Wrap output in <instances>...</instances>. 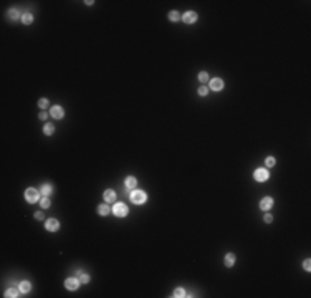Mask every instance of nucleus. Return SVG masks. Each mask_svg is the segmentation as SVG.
Segmentation results:
<instances>
[{"mask_svg":"<svg viewBox=\"0 0 311 298\" xmlns=\"http://www.w3.org/2000/svg\"><path fill=\"white\" fill-rule=\"evenodd\" d=\"M25 199H27L28 202H38L40 201V192L37 189H33V187H30V189L25 190Z\"/></svg>","mask_w":311,"mask_h":298,"instance_id":"1","label":"nucleus"},{"mask_svg":"<svg viewBox=\"0 0 311 298\" xmlns=\"http://www.w3.org/2000/svg\"><path fill=\"white\" fill-rule=\"evenodd\" d=\"M146 199H147V195L142 190H134V192L131 194V201L134 202V204H144Z\"/></svg>","mask_w":311,"mask_h":298,"instance_id":"2","label":"nucleus"},{"mask_svg":"<svg viewBox=\"0 0 311 298\" xmlns=\"http://www.w3.org/2000/svg\"><path fill=\"white\" fill-rule=\"evenodd\" d=\"M113 214L118 217H124V215H127V207L124 204H116L113 207Z\"/></svg>","mask_w":311,"mask_h":298,"instance_id":"3","label":"nucleus"},{"mask_svg":"<svg viewBox=\"0 0 311 298\" xmlns=\"http://www.w3.org/2000/svg\"><path fill=\"white\" fill-rule=\"evenodd\" d=\"M255 179L258 182H265L268 179V171L266 169H257L255 171Z\"/></svg>","mask_w":311,"mask_h":298,"instance_id":"4","label":"nucleus"},{"mask_svg":"<svg viewBox=\"0 0 311 298\" xmlns=\"http://www.w3.org/2000/svg\"><path fill=\"white\" fill-rule=\"evenodd\" d=\"M80 278H68L65 282V285H66V288L68 290H78V286H80Z\"/></svg>","mask_w":311,"mask_h":298,"instance_id":"5","label":"nucleus"},{"mask_svg":"<svg viewBox=\"0 0 311 298\" xmlns=\"http://www.w3.org/2000/svg\"><path fill=\"white\" fill-rule=\"evenodd\" d=\"M58 227H60V222H58L56 219H50V220H46V230H50V232H56Z\"/></svg>","mask_w":311,"mask_h":298,"instance_id":"6","label":"nucleus"},{"mask_svg":"<svg viewBox=\"0 0 311 298\" xmlns=\"http://www.w3.org/2000/svg\"><path fill=\"white\" fill-rule=\"evenodd\" d=\"M50 113H51V116H53L55 119H60V118H63V114H65L61 106H53V108L50 109Z\"/></svg>","mask_w":311,"mask_h":298,"instance_id":"7","label":"nucleus"},{"mask_svg":"<svg viewBox=\"0 0 311 298\" xmlns=\"http://www.w3.org/2000/svg\"><path fill=\"white\" fill-rule=\"evenodd\" d=\"M182 20H184L185 23H194L197 20V13L195 12H185L184 15H182Z\"/></svg>","mask_w":311,"mask_h":298,"instance_id":"8","label":"nucleus"},{"mask_svg":"<svg viewBox=\"0 0 311 298\" xmlns=\"http://www.w3.org/2000/svg\"><path fill=\"white\" fill-rule=\"evenodd\" d=\"M210 88L214 89V91H220V89L223 88V81L220 80V78H214L210 81Z\"/></svg>","mask_w":311,"mask_h":298,"instance_id":"9","label":"nucleus"},{"mask_svg":"<svg viewBox=\"0 0 311 298\" xmlns=\"http://www.w3.org/2000/svg\"><path fill=\"white\" fill-rule=\"evenodd\" d=\"M271 205H273V199L271 197H265V199H261V202H260V207L263 210H268Z\"/></svg>","mask_w":311,"mask_h":298,"instance_id":"10","label":"nucleus"},{"mask_svg":"<svg viewBox=\"0 0 311 298\" xmlns=\"http://www.w3.org/2000/svg\"><path fill=\"white\" fill-rule=\"evenodd\" d=\"M30 288H31V285H30V282H27V280L20 282V285H18V290L22 291V293H27V291H30Z\"/></svg>","mask_w":311,"mask_h":298,"instance_id":"11","label":"nucleus"},{"mask_svg":"<svg viewBox=\"0 0 311 298\" xmlns=\"http://www.w3.org/2000/svg\"><path fill=\"white\" fill-rule=\"evenodd\" d=\"M104 201H106V202H114V201H116V194H114V190L108 189L106 192H104Z\"/></svg>","mask_w":311,"mask_h":298,"instance_id":"12","label":"nucleus"},{"mask_svg":"<svg viewBox=\"0 0 311 298\" xmlns=\"http://www.w3.org/2000/svg\"><path fill=\"white\" fill-rule=\"evenodd\" d=\"M124 186H126L127 189H134V187H136V179L132 177V176H129V177L124 181Z\"/></svg>","mask_w":311,"mask_h":298,"instance_id":"13","label":"nucleus"},{"mask_svg":"<svg viewBox=\"0 0 311 298\" xmlns=\"http://www.w3.org/2000/svg\"><path fill=\"white\" fill-rule=\"evenodd\" d=\"M109 212H111V209H109L106 204H101L100 207H98V214H100V215H108Z\"/></svg>","mask_w":311,"mask_h":298,"instance_id":"14","label":"nucleus"},{"mask_svg":"<svg viewBox=\"0 0 311 298\" xmlns=\"http://www.w3.org/2000/svg\"><path fill=\"white\" fill-rule=\"evenodd\" d=\"M235 263V255L233 253H227V257H225V265L227 267H232Z\"/></svg>","mask_w":311,"mask_h":298,"instance_id":"15","label":"nucleus"},{"mask_svg":"<svg viewBox=\"0 0 311 298\" xmlns=\"http://www.w3.org/2000/svg\"><path fill=\"white\" fill-rule=\"evenodd\" d=\"M51 192H53V187H51L50 184H45V186L42 187V194H43V195H46V197H48Z\"/></svg>","mask_w":311,"mask_h":298,"instance_id":"16","label":"nucleus"},{"mask_svg":"<svg viewBox=\"0 0 311 298\" xmlns=\"http://www.w3.org/2000/svg\"><path fill=\"white\" fill-rule=\"evenodd\" d=\"M182 15L179 12H176V10H172V12H169V20H172V22H177V20H181Z\"/></svg>","mask_w":311,"mask_h":298,"instance_id":"17","label":"nucleus"},{"mask_svg":"<svg viewBox=\"0 0 311 298\" xmlns=\"http://www.w3.org/2000/svg\"><path fill=\"white\" fill-rule=\"evenodd\" d=\"M5 297H7V298H15V297H18V290H15V288H8V290L5 291Z\"/></svg>","mask_w":311,"mask_h":298,"instance_id":"18","label":"nucleus"},{"mask_svg":"<svg viewBox=\"0 0 311 298\" xmlns=\"http://www.w3.org/2000/svg\"><path fill=\"white\" fill-rule=\"evenodd\" d=\"M20 17V13H18V10H15V8H12V10H8V18L10 20H17Z\"/></svg>","mask_w":311,"mask_h":298,"instance_id":"19","label":"nucleus"},{"mask_svg":"<svg viewBox=\"0 0 311 298\" xmlns=\"http://www.w3.org/2000/svg\"><path fill=\"white\" fill-rule=\"evenodd\" d=\"M22 20H23V23L30 25L31 22H33V17H31V13H23V15H22Z\"/></svg>","mask_w":311,"mask_h":298,"instance_id":"20","label":"nucleus"},{"mask_svg":"<svg viewBox=\"0 0 311 298\" xmlns=\"http://www.w3.org/2000/svg\"><path fill=\"white\" fill-rule=\"evenodd\" d=\"M174 297H176V298H182V297H187V295H185L184 288H176V290H174Z\"/></svg>","mask_w":311,"mask_h":298,"instance_id":"21","label":"nucleus"},{"mask_svg":"<svg viewBox=\"0 0 311 298\" xmlns=\"http://www.w3.org/2000/svg\"><path fill=\"white\" fill-rule=\"evenodd\" d=\"M53 131H55V128L51 126V124H45V128H43V133H45L46 136H51V134H53Z\"/></svg>","mask_w":311,"mask_h":298,"instance_id":"22","label":"nucleus"},{"mask_svg":"<svg viewBox=\"0 0 311 298\" xmlns=\"http://www.w3.org/2000/svg\"><path fill=\"white\" fill-rule=\"evenodd\" d=\"M78 275H80V282H81V283H88V282H89V275L81 273V272H78Z\"/></svg>","mask_w":311,"mask_h":298,"instance_id":"23","label":"nucleus"},{"mask_svg":"<svg viewBox=\"0 0 311 298\" xmlns=\"http://www.w3.org/2000/svg\"><path fill=\"white\" fill-rule=\"evenodd\" d=\"M40 204H42V207H45V209H46V207H50V199H48V197L45 195V197H43L42 201H40Z\"/></svg>","mask_w":311,"mask_h":298,"instance_id":"24","label":"nucleus"},{"mask_svg":"<svg viewBox=\"0 0 311 298\" xmlns=\"http://www.w3.org/2000/svg\"><path fill=\"white\" fill-rule=\"evenodd\" d=\"M199 80H200V81H202V83H207V81H209V75L202 71V73L199 75Z\"/></svg>","mask_w":311,"mask_h":298,"instance_id":"25","label":"nucleus"},{"mask_svg":"<svg viewBox=\"0 0 311 298\" xmlns=\"http://www.w3.org/2000/svg\"><path fill=\"white\" fill-rule=\"evenodd\" d=\"M207 93H209V89L205 88V86H200V88H199V94H200V96H205Z\"/></svg>","mask_w":311,"mask_h":298,"instance_id":"26","label":"nucleus"},{"mask_svg":"<svg viewBox=\"0 0 311 298\" xmlns=\"http://www.w3.org/2000/svg\"><path fill=\"white\" fill-rule=\"evenodd\" d=\"M38 106H40V108H43V109L48 108V101H46V100H40L38 101Z\"/></svg>","mask_w":311,"mask_h":298,"instance_id":"27","label":"nucleus"},{"mask_svg":"<svg viewBox=\"0 0 311 298\" xmlns=\"http://www.w3.org/2000/svg\"><path fill=\"white\" fill-rule=\"evenodd\" d=\"M265 163H266V166H270V167H271V166H275V157H266V161H265Z\"/></svg>","mask_w":311,"mask_h":298,"instance_id":"28","label":"nucleus"},{"mask_svg":"<svg viewBox=\"0 0 311 298\" xmlns=\"http://www.w3.org/2000/svg\"><path fill=\"white\" fill-rule=\"evenodd\" d=\"M303 265H304V270H308V272L311 270V262H310V260H304Z\"/></svg>","mask_w":311,"mask_h":298,"instance_id":"29","label":"nucleus"},{"mask_svg":"<svg viewBox=\"0 0 311 298\" xmlns=\"http://www.w3.org/2000/svg\"><path fill=\"white\" fill-rule=\"evenodd\" d=\"M35 219H37V220H43V214L42 212H37V214H35Z\"/></svg>","mask_w":311,"mask_h":298,"instance_id":"30","label":"nucleus"},{"mask_svg":"<svg viewBox=\"0 0 311 298\" xmlns=\"http://www.w3.org/2000/svg\"><path fill=\"white\" fill-rule=\"evenodd\" d=\"M271 220H273V217L270 215V214H268V215H265V222H266V224H270Z\"/></svg>","mask_w":311,"mask_h":298,"instance_id":"31","label":"nucleus"},{"mask_svg":"<svg viewBox=\"0 0 311 298\" xmlns=\"http://www.w3.org/2000/svg\"><path fill=\"white\" fill-rule=\"evenodd\" d=\"M46 116H48V114H46L45 111H42V113H40V119H46Z\"/></svg>","mask_w":311,"mask_h":298,"instance_id":"32","label":"nucleus"}]
</instances>
